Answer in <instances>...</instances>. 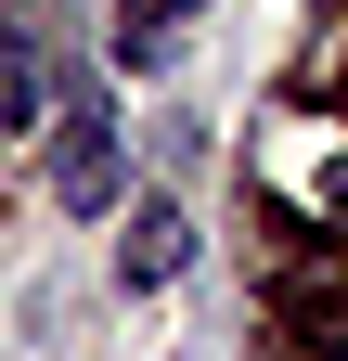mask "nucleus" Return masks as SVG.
Here are the masks:
<instances>
[{
	"mask_svg": "<svg viewBox=\"0 0 348 361\" xmlns=\"http://www.w3.org/2000/svg\"><path fill=\"white\" fill-rule=\"evenodd\" d=\"M116 194H129V142H116V116L91 104V90H77V104L52 116V207L65 219H104Z\"/></svg>",
	"mask_w": 348,
	"mask_h": 361,
	"instance_id": "f257e3e1",
	"label": "nucleus"
},
{
	"mask_svg": "<svg viewBox=\"0 0 348 361\" xmlns=\"http://www.w3.org/2000/svg\"><path fill=\"white\" fill-rule=\"evenodd\" d=\"M181 258H194V219L181 207H142V219H129V245H116V284H181Z\"/></svg>",
	"mask_w": 348,
	"mask_h": 361,
	"instance_id": "f03ea898",
	"label": "nucleus"
},
{
	"mask_svg": "<svg viewBox=\"0 0 348 361\" xmlns=\"http://www.w3.org/2000/svg\"><path fill=\"white\" fill-rule=\"evenodd\" d=\"M52 116V65H39V26L0 13V129H39Z\"/></svg>",
	"mask_w": 348,
	"mask_h": 361,
	"instance_id": "7ed1b4c3",
	"label": "nucleus"
},
{
	"mask_svg": "<svg viewBox=\"0 0 348 361\" xmlns=\"http://www.w3.org/2000/svg\"><path fill=\"white\" fill-rule=\"evenodd\" d=\"M181 13H206V0H129V13H116V65L142 78V65L168 52V39H181Z\"/></svg>",
	"mask_w": 348,
	"mask_h": 361,
	"instance_id": "20e7f679",
	"label": "nucleus"
},
{
	"mask_svg": "<svg viewBox=\"0 0 348 361\" xmlns=\"http://www.w3.org/2000/svg\"><path fill=\"white\" fill-rule=\"evenodd\" d=\"M323 361H348V336H323Z\"/></svg>",
	"mask_w": 348,
	"mask_h": 361,
	"instance_id": "39448f33",
	"label": "nucleus"
}]
</instances>
